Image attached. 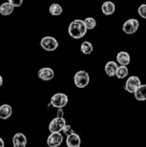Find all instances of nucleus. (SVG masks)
Here are the masks:
<instances>
[{
	"mask_svg": "<svg viewBox=\"0 0 146 147\" xmlns=\"http://www.w3.org/2000/svg\"><path fill=\"white\" fill-rule=\"evenodd\" d=\"M87 29L84 24V21L81 19H75L70 23L68 28V34L74 39H80L87 33Z\"/></svg>",
	"mask_w": 146,
	"mask_h": 147,
	"instance_id": "1",
	"label": "nucleus"
},
{
	"mask_svg": "<svg viewBox=\"0 0 146 147\" xmlns=\"http://www.w3.org/2000/svg\"><path fill=\"white\" fill-rule=\"evenodd\" d=\"M89 82H90V76L86 71L81 70V71H78L75 74L74 83L77 88H79V89L85 88L86 86H88Z\"/></svg>",
	"mask_w": 146,
	"mask_h": 147,
	"instance_id": "2",
	"label": "nucleus"
},
{
	"mask_svg": "<svg viewBox=\"0 0 146 147\" xmlns=\"http://www.w3.org/2000/svg\"><path fill=\"white\" fill-rule=\"evenodd\" d=\"M40 46L46 52H54L58 48V41L54 36H47L41 38Z\"/></svg>",
	"mask_w": 146,
	"mask_h": 147,
	"instance_id": "3",
	"label": "nucleus"
},
{
	"mask_svg": "<svg viewBox=\"0 0 146 147\" xmlns=\"http://www.w3.org/2000/svg\"><path fill=\"white\" fill-rule=\"evenodd\" d=\"M69 102V98L64 93H57L51 98V105L52 107L59 109L65 107Z\"/></svg>",
	"mask_w": 146,
	"mask_h": 147,
	"instance_id": "4",
	"label": "nucleus"
},
{
	"mask_svg": "<svg viewBox=\"0 0 146 147\" xmlns=\"http://www.w3.org/2000/svg\"><path fill=\"white\" fill-rule=\"evenodd\" d=\"M141 85V81L139 76H131L128 78L124 84V89L130 94H135V92L139 89V87Z\"/></svg>",
	"mask_w": 146,
	"mask_h": 147,
	"instance_id": "5",
	"label": "nucleus"
},
{
	"mask_svg": "<svg viewBox=\"0 0 146 147\" xmlns=\"http://www.w3.org/2000/svg\"><path fill=\"white\" fill-rule=\"evenodd\" d=\"M66 120L64 117H57L51 120L49 124V131L51 133H60L63 131L64 127L66 126Z\"/></svg>",
	"mask_w": 146,
	"mask_h": 147,
	"instance_id": "6",
	"label": "nucleus"
},
{
	"mask_svg": "<svg viewBox=\"0 0 146 147\" xmlns=\"http://www.w3.org/2000/svg\"><path fill=\"white\" fill-rule=\"evenodd\" d=\"M139 28V22L136 18H130L126 20L123 25H122V30L125 34H135Z\"/></svg>",
	"mask_w": 146,
	"mask_h": 147,
	"instance_id": "7",
	"label": "nucleus"
},
{
	"mask_svg": "<svg viewBox=\"0 0 146 147\" xmlns=\"http://www.w3.org/2000/svg\"><path fill=\"white\" fill-rule=\"evenodd\" d=\"M63 136L61 133H51L47 138V144L49 147H58L62 144Z\"/></svg>",
	"mask_w": 146,
	"mask_h": 147,
	"instance_id": "8",
	"label": "nucleus"
},
{
	"mask_svg": "<svg viewBox=\"0 0 146 147\" xmlns=\"http://www.w3.org/2000/svg\"><path fill=\"white\" fill-rule=\"evenodd\" d=\"M37 76H38V78L41 79V80L49 81V80H52V79L54 78V72L52 68L44 67V68L39 69L38 73H37Z\"/></svg>",
	"mask_w": 146,
	"mask_h": 147,
	"instance_id": "9",
	"label": "nucleus"
},
{
	"mask_svg": "<svg viewBox=\"0 0 146 147\" xmlns=\"http://www.w3.org/2000/svg\"><path fill=\"white\" fill-rule=\"evenodd\" d=\"M13 147H26V145H27V138L21 132L14 134L13 137Z\"/></svg>",
	"mask_w": 146,
	"mask_h": 147,
	"instance_id": "10",
	"label": "nucleus"
},
{
	"mask_svg": "<svg viewBox=\"0 0 146 147\" xmlns=\"http://www.w3.org/2000/svg\"><path fill=\"white\" fill-rule=\"evenodd\" d=\"M66 145L67 147H80L81 139L79 135L77 133H73L66 138Z\"/></svg>",
	"mask_w": 146,
	"mask_h": 147,
	"instance_id": "11",
	"label": "nucleus"
},
{
	"mask_svg": "<svg viewBox=\"0 0 146 147\" xmlns=\"http://www.w3.org/2000/svg\"><path fill=\"white\" fill-rule=\"evenodd\" d=\"M116 58V62H118V64H119L120 66H128L131 61L130 55L128 54L127 52H124V51L118 53Z\"/></svg>",
	"mask_w": 146,
	"mask_h": 147,
	"instance_id": "12",
	"label": "nucleus"
},
{
	"mask_svg": "<svg viewBox=\"0 0 146 147\" xmlns=\"http://www.w3.org/2000/svg\"><path fill=\"white\" fill-rule=\"evenodd\" d=\"M118 68V62H115V61H108V62L105 64L104 70L108 76L113 78V76H116V73Z\"/></svg>",
	"mask_w": 146,
	"mask_h": 147,
	"instance_id": "13",
	"label": "nucleus"
},
{
	"mask_svg": "<svg viewBox=\"0 0 146 147\" xmlns=\"http://www.w3.org/2000/svg\"><path fill=\"white\" fill-rule=\"evenodd\" d=\"M116 11V5L112 1H105L101 5V11L104 16H112Z\"/></svg>",
	"mask_w": 146,
	"mask_h": 147,
	"instance_id": "14",
	"label": "nucleus"
},
{
	"mask_svg": "<svg viewBox=\"0 0 146 147\" xmlns=\"http://www.w3.org/2000/svg\"><path fill=\"white\" fill-rule=\"evenodd\" d=\"M14 8L13 5L11 4L10 2H3L1 5H0V14L3 16H9L11 14H13Z\"/></svg>",
	"mask_w": 146,
	"mask_h": 147,
	"instance_id": "15",
	"label": "nucleus"
},
{
	"mask_svg": "<svg viewBox=\"0 0 146 147\" xmlns=\"http://www.w3.org/2000/svg\"><path fill=\"white\" fill-rule=\"evenodd\" d=\"M13 114V108L10 104H2L0 106V119H8Z\"/></svg>",
	"mask_w": 146,
	"mask_h": 147,
	"instance_id": "16",
	"label": "nucleus"
},
{
	"mask_svg": "<svg viewBox=\"0 0 146 147\" xmlns=\"http://www.w3.org/2000/svg\"><path fill=\"white\" fill-rule=\"evenodd\" d=\"M135 98L138 101H145L146 100V84H141L139 87V89L136 91L135 94Z\"/></svg>",
	"mask_w": 146,
	"mask_h": 147,
	"instance_id": "17",
	"label": "nucleus"
},
{
	"mask_svg": "<svg viewBox=\"0 0 146 147\" xmlns=\"http://www.w3.org/2000/svg\"><path fill=\"white\" fill-rule=\"evenodd\" d=\"M49 13L52 16H61L63 13V8L59 4H57V3H52L49 7Z\"/></svg>",
	"mask_w": 146,
	"mask_h": 147,
	"instance_id": "18",
	"label": "nucleus"
},
{
	"mask_svg": "<svg viewBox=\"0 0 146 147\" xmlns=\"http://www.w3.org/2000/svg\"><path fill=\"white\" fill-rule=\"evenodd\" d=\"M80 51L83 55H88L92 54L93 51H94V46H93V44L90 41H83L80 46Z\"/></svg>",
	"mask_w": 146,
	"mask_h": 147,
	"instance_id": "19",
	"label": "nucleus"
},
{
	"mask_svg": "<svg viewBox=\"0 0 146 147\" xmlns=\"http://www.w3.org/2000/svg\"><path fill=\"white\" fill-rule=\"evenodd\" d=\"M128 74H129V70H128L127 66H118L116 73V76L118 79H123L125 78H127Z\"/></svg>",
	"mask_w": 146,
	"mask_h": 147,
	"instance_id": "20",
	"label": "nucleus"
},
{
	"mask_svg": "<svg viewBox=\"0 0 146 147\" xmlns=\"http://www.w3.org/2000/svg\"><path fill=\"white\" fill-rule=\"evenodd\" d=\"M83 21L87 30H94L97 27V20L94 17H86Z\"/></svg>",
	"mask_w": 146,
	"mask_h": 147,
	"instance_id": "21",
	"label": "nucleus"
},
{
	"mask_svg": "<svg viewBox=\"0 0 146 147\" xmlns=\"http://www.w3.org/2000/svg\"><path fill=\"white\" fill-rule=\"evenodd\" d=\"M138 13L141 18L146 19V4H141L138 9Z\"/></svg>",
	"mask_w": 146,
	"mask_h": 147,
	"instance_id": "22",
	"label": "nucleus"
},
{
	"mask_svg": "<svg viewBox=\"0 0 146 147\" xmlns=\"http://www.w3.org/2000/svg\"><path fill=\"white\" fill-rule=\"evenodd\" d=\"M14 8H19L23 5V0H8Z\"/></svg>",
	"mask_w": 146,
	"mask_h": 147,
	"instance_id": "23",
	"label": "nucleus"
},
{
	"mask_svg": "<svg viewBox=\"0 0 146 147\" xmlns=\"http://www.w3.org/2000/svg\"><path fill=\"white\" fill-rule=\"evenodd\" d=\"M63 133L66 135V136H69V135H71V134H73V133H75L74 131H73V129H72V127L70 126L69 124H66V126L64 127V129H63Z\"/></svg>",
	"mask_w": 146,
	"mask_h": 147,
	"instance_id": "24",
	"label": "nucleus"
},
{
	"mask_svg": "<svg viewBox=\"0 0 146 147\" xmlns=\"http://www.w3.org/2000/svg\"><path fill=\"white\" fill-rule=\"evenodd\" d=\"M57 117H63V110H62V108H59V109H57Z\"/></svg>",
	"mask_w": 146,
	"mask_h": 147,
	"instance_id": "25",
	"label": "nucleus"
},
{
	"mask_svg": "<svg viewBox=\"0 0 146 147\" xmlns=\"http://www.w3.org/2000/svg\"><path fill=\"white\" fill-rule=\"evenodd\" d=\"M0 147H5V142H4V140L2 138H0Z\"/></svg>",
	"mask_w": 146,
	"mask_h": 147,
	"instance_id": "26",
	"label": "nucleus"
},
{
	"mask_svg": "<svg viewBox=\"0 0 146 147\" xmlns=\"http://www.w3.org/2000/svg\"><path fill=\"white\" fill-rule=\"evenodd\" d=\"M3 85V78H2V76L0 75V87H1Z\"/></svg>",
	"mask_w": 146,
	"mask_h": 147,
	"instance_id": "27",
	"label": "nucleus"
}]
</instances>
